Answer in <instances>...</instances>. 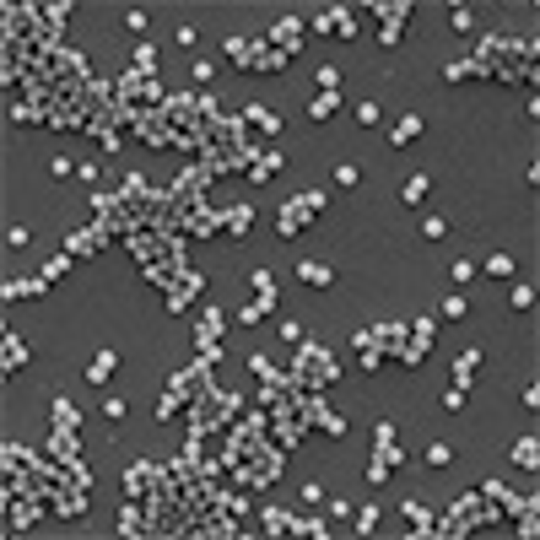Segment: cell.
<instances>
[{
	"instance_id": "obj_1",
	"label": "cell",
	"mask_w": 540,
	"mask_h": 540,
	"mask_svg": "<svg viewBox=\"0 0 540 540\" xmlns=\"http://www.w3.org/2000/svg\"><path fill=\"white\" fill-rule=\"evenodd\" d=\"M222 335H227V313L222 308H200V330H195V340H200V346H222Z\"/></svg>"
},
{
	"instance_id": "obj_2",
	"label": "cell",
	"mask_w": 540,
	"mask_h": 540,
	"mask_svg": "<svg viewBox=\"0 0 540 540\" xmlns=\"http://www.w3.org/2000/svg\"><path fill=\"white\" fill-rule=\"evenodd\" d=\"M243 125L249 130H260V141H270V135H281V114H270V108H243Z\"/></svg>"
},
{
	"instance_id": "obj_3",
	"label": "cell",
	"mask_w": 540,
	"mask_h": 540,
	"mask_svg": "<svg viewBox=\"0 0 540 540\" xmlns=\"http://www.w3.org/2000/svg\"><path fill=\"white\" fill-rule=\"evenodd\" d=\"M151 481H157V470H151V465H130V470H125V497L141 502L146 492H151Z\"/></svg>"
},
{
	"instance_id": "obj_4",
	"label": "cell",
	"mask_w": 540,
	"mask_h": 540,
	"mask_svg": "<svg viewBox=\"0 0 540 540\" xmlns=\"http://www.w3.org/2000/svg\"><path fill=\"white\" fill-rule=\"evenodd\" d=\"M421 130H427V119H421V114H405V119H395V125H389V146L400 151V146H411Z\"/></svg>"
},
{
	"instance_id": "obj_5",
	"label": "cell",
	"mask_w": 540,
	"mask_h": 540,
	"mask_svg": "<svg viewBox=\"0 0 540 540\" xmlns=\"http://www.w3.org/2000/svg\"><path fill=\"white\" fill-rule=\"evenodd\" d=\"M222 227H227L232 238H249V232H254V206H232V211H222Z\"/></svg>"
},
{
	"instance_id": "obj_6",
	"label": "cell",
	"mask_w": 540,
	"mask_h": 540,
	"mask_svg": "<svg viewBox=\"0 0 540 540\" xmlns=\"http://www.w3.org/2000/svg\"><path fill=\"white\" fill-rule=\"evenodd\" d=\"M0 368H6V373H22V368H27V346H22L17 335H6V346H0Z\"/></svg>"
},
{
	"instance_id": "obj_7",
	"label": "cell",
	"mask_w": 540,
	"mask_h": 540,
	"mask_svg": "<svg viewBox=\"0 0 540 540\" xmlns=\"http://www.w3.org/2000/svg\"><path fill=\"white\" fill-rule=\"evenodd\" d=\"M297 281H303V287H330L335 270H330V265H319V260H303V265H297Z\"/></svg>"
},
{
	"instance_id": "obj_8",
	"label": "cell",
	"mask_w": 540,
	"mask_h": 540,
	"mask_svg": "<svg viewBox=\"0 0 540 540\" xmlns=\"http://www.w3.org/2000/svg\"><path fill=\"white\" fill-rule=\"evenodd\" d=\"M43 287H49L43 276H22V281H6V287H0V297H6V303H11V297H38Z\"/></svg>"
},
{
	"instance_id": "obj_9",
	"label": "cell",
	"mask_w": 540,
	"mask_h": 540,
	"mask_svg": "<svg viewBox=\"0 0 540 540\" xmlns=\"http://www.w3.org/2000/svg\"><path fill=\"white\" fill-rule=\"evenodd\" d=\"M114 362H119L114 352H98L92 362H87V384H98V389H103L108 378H114Z\"/></svg>"
},
{
	"instance_id": "obj_10",
	"label": "cell",
	"mask_w": 540,
	"mask_h": 540,
	"mask_svg": "<svg viewBox=\"0 0 540 540\" xmlns=\"http://www.w3.org/2000/svg\"><path fill=\"white\" fill-rule=\"evenodd\" d=\"M508 459L524 465V470H535V465H540V437H519V443L508 449Z\"/></svg>"
},
{
	"instance_id": "obj_11",
	"label": "cell",
	"mask_w": 540,
	"mask_h": 540,
	"mask_svg": "<svg viewBox=\"0 0 540 540\" xmlns=\"http://www.w3.org/2000/svg\"><path fill=\"white\" fill-rule=\"evenodd\" d=\"M427 189H433V179H427V173H411V179L400 184V200H405V206H421V200H427Z\"/></svg>"
},
{
	"instance_id": "obj_12",
	"label": "cell",
	"mask_w": 540,
	"mask_h": 540,
	"mask_svg": "<svg viewBox=\"0 0 540 540\" xmlns=\"http://www.w3.org/2000/svg\"><path fill=\"white\" fill-rule=\"evenodd\" d=\"M70 265H76L70 254H49V260H43V265H38V276H43V281H49V287H54V281H65V276H70Z\"/></svg>"
},
{
	"instance_id": "obj_13",
	"label": "cell",
	"mask_w": 540,
	"mask_h": 540,
	"mask_svg": "<svg viewBox=\"0 0 540 540\" xmlns=\"http://www.w3.org/2000/svg\"><path fill=\"white\" fill-rule=\"evenodd\" d=\"M481 276H492V281H508V276H513V254H486Z\"/></svg>"
},
{
	"instance_id": "obj_14",
	"label": "cell",
	"mask_w": 540,
	"mask_h": 540,
	"mask_svg": "<svg viewBox=\"0 0 540 540\" xmlns=\"http://www.w3.org/2000/svg\"><path fill=\"white\" fill-rule=\"evenodd\" d=\"M130 70L151 82V70H157V49H151V43H141V49H135V60H130Z\"/></svg>"
},
{
	"instance_id": "obj_15",
	"label": "cell",
	"mask_w": 540,
	"mask_h": 540,
	"mask_svg": "<svg viewBox=\"0 0 540 540\" xmlns=\"http://www.w3.org/2000/svg\"><path fill=\"white\" fill-rule=\"evenodd\" d=\"M335 108H340V92H319V98H308V114H313V119H330Z\"/></svg>"
},
{
	"instance_id": "obj_16",
	"label": "cell",
	"mask_w": 540,
	"mask_h": 540,
	"mask_svg": "<svg viewBox=\"0 0 540 540\" xmlns=\"http://www.w3.org/2000/svg\"><path fill=\"white\" fill-rule=\"evenodd\" d=\"M378 465H389V470H405V449H400V443H378Z\"/></svg>"
},
{
	"instance_id": "obj_17",
	"label": "cell",
	"mask_w": 540,
	"mask_h": 540,
	"mask_svg": "<svg viewBox=\"0 0 540 540\" xmlns=\"http://www.w3.org/2000/svg\"><path fill=\"white\" fill-rule=\"evenodd\" d=\"M449 232H454V222H449V216H427V222H421V238H449Z\"/></svg>"
},
{
	"instance_id": "obj_18",
	"label": "cell",
	"mask_w": 540,
	"mask_h": 540,
	"mask_svg": "<svg viewBox=\"0 0 540 540\" xmlns=\"http://www.w3.org/2000/svg\"><path fill=\"white\" fill-rule=\"evenodd\" d=\"M427 465H433V470H443V465H449V459H454V443H427Z\"/></svg>"
},
{
	"instance_id": "obj_19",
	"label": "cell",
	"mask_w": 540,
	"mask_h": 540,
	"mask_svg": "<svg viewBox=\"0 0 540 540\" xmlns=\"http://www.w3.org/2000/svg\"><path fill=\"white\" fill-rule=\"evenodd\" d=\"M476 362H481V352H465V357L454 362V378H459L454 389H465V384H470V373H476Z\"/></svg>"
},
{
	"instance_id": "obj_20",
	"label": "cell",
	"mask_w": 540,
	"mask_h": 540,
	"mask_svg": "<svg viewBox=\"0 0 540 540\" xmlns=\"http://www.w3.org/2000/svg\"><path fill=\"white\" fill-rule=\"evenodd\" d=\"M465 76H481L476 60H454V65H443V82H465Z\"/></svg>"
},
{
	"instance_id": "obj_21",
	"label": "cell",
	"mask_w": 540,
	"mask_h": 540,
	"mask_svg": "<svg viewBox=\"0 0 540 540\" xmlns=\"http://www.w3.org/2000/svg\"><path fill=\"white\" fill-rule=\"evenodd\" d=\"M508 303L513 308H535V281H519V287L508 292Z\"/></svg>"
},
{
	"instance_id": "obj_22",
	"label": "cell",
	"mask_w": 540,
	"mask_h": 540,
	"mask_svg": "<svg viewBox=\"0 0 540 540\" xmlns=\"http://www.w3.org/2000/svg\"><path fill=\"white\" fill-rule=\"evenodd\" d=\"M54 421H60V427H76V433H82V416H76V405H70V400H54Z\"/></svg>"
},
{
	"instance_id": "obj_23",
	"label": "cell",
	"mask_w": 540,
	"mask_h": 540,
	"mask_svg": "<svg viewBox=\"0 0 540 540\" xmlns=\"http://www.w3.org/2000/svg\"><path fill=\"white\" fill-rule=\"evenodd\" d=\"M335 184H340V189H357V184H362V167H357V163H340V167H335Z\"/></svg>"
},
{
	"instance_id": "obj_24",
	"label": "cell",
	"mask_w": 540,
	"mask_h": 540,
	"mask_svg": "<svg viewBox=\"0 0 540 540\" xmlns=\"http://www.w3.org/2000/svg\"><path fill=\"white\" fill-rule=\"evenodd\" d=\"M449 276L465 287V281H476V276H481V265H476V260H454V265H449Z\"/></svg>"
},
{
	"instance_id": "obj_25",
	"label": "cell",
	"mask_w": 540,
	"mask_h": 540,
	"mask_svg": "<svg viewBox=\"0 0 540 540\" xmlns=\"http://www.w3.org/2000/svg\"><path fill=\"white\" fill-rule=\"evenodd\" d=\"M157 421H179V395H173V389L157 400Z\"/></svg>"
},
{
	"instance_id": "obj_26",
	"label": "cell",
	"mask_w": 540,
	"mask_h": 540,
	"mask_svg": "<svg viewBox=\"0 0 540 540\" xmlns=\"http://www.w3.org/2000/svg\"><path fill=\"white\" fill-rule=\"evenodd\" d=\"M373 524H378V502H368V508L357 513V535H373Z\"/></svg>"
},
{
	"instance_id": "obj_27",
	"label": "cell",
	"mask_w": 540,
	"mask_h": 540,
	"mask_svg": "<svg viewBox=\"0 0 540 540\" xmlns=\"http://www.w3.org/2000/svg\"><path fill=\"white\" fill-rule=\"evenodd\" d=\"M146 22H151V11H141V6H130V11H125V27H130V33H146Z\"/></svg>"
},
{
	"instance_id": "obj_28",
	"label": "cell",
	"mask_w": 540,
	"mask_h": 540,
	"mask_svg": "<svg viewBox=\"0 0 540 540\" xmlns=\"http://www.w3.org/2000/svg\"><path fill=\"white\" fill-rule=\"evenodd\" d=\"M319 92H340V70H335V65L319 70Z\"/></svg>"
},
{
	"instance_id": "obj_29",
	"label": "cell",
	"mask_w": 540,
	"mask_h": 540,
	"mask_svg": "<svg viewBox=\"0 0 540 540\" xmlns=\"http://www.w3.org/2000/svg\"><path fill=\"white\" fill-rule=\"evenodd\" d=\"M297 497L313 508V502H324V486H319V481H303V486H297Z\"/></svg>"
},
{
	"instance_id": "obj_30",
	"label": "cell",
	"mask_w": 540,
	"mask_h": 540,
	"mask_svg": "<svg viewBox=\"0 0 540 540\" xmlns=\"http://www.w3.org/2000/svg\"><path fill=\"white\" fill-rule=\"evenodd\" d=\"M249 287H254V297H265V292H276V281H270V270H254Z\"/></svg>"
},
{
	"instance_id": "obj_31",
	"label": "cell",
	"mask_w": 540,
	"mask_h": 540,
	"mask_svg": "<svg viewBox=\"0 0 540 540\" xmlns=\"http://www.w3.org/2000/svg\"><path fill=\"white\" fill-rule=\"evenodd\" d=\"M437 313H443V319H465L470 308H465V297H443V308H437Z\"/></svg>"
},
{
	"instance_id": "obj_32",
	"label": "cell",
	"mask_w": 540,
	"mask_h": 540,
	"mask_svg": "<svg viewBox=\"0 0 540 540\" xmlns=\"http://www.w3.org/2000/svg\"><path fill=\"white\" fill-rule=\"evenodd\" d=\"M319 433H324V437H340V433H346V421H340V416H319Z\"/></svg>"
},
{
	"instance_id": "obj_33",
	"label": "cell",
	"mask_w": 540,
	"mask_h": 540,
	"mask_svg": "<svg viewBox=\"0 0 540 540\" xmlns=\"http://www.w3.org/2000/svg\"><path fill=\"white\" fill-rule=\"evenodd\" d=\"M357 125H378V103L368 98V103H357Z\"/></svg>"
},
{
	"instance_id": "obj_34",
	"label": "cell",
	"mask_w": 540,
	"mask_h": 540,
	"mask_svg": "<svg viewBox=\"0 0 540 540\" xmlns=\"http://www.w3.org/2000/svg\"><path fill=\"white\" fill-rule=\"evenodd\" d=\"M49 173H54V179H76V163H70V157H54V163H49Z\"/></svg>"
},
{
	"instance_id": "obj_35",
	"label": "cell",
	"mask_w": 540,
	"mask_h": 540,
	"mask_svg": "<svg viewBox=\"0 0 540 540\" xmlns=\"http://www.w3.org/2000/svg\"><path fill=\"white\" fill-rule=\"evenodd\" d=\"M76 179H82V184H98V163H92V157H82V163H76Z\"/></svg>"
},
{
	"instance_id": "obj_36",
	"label": "cell",
	"mask_w": 540,
	"mask_h": 540,
	"mask_svg": "<svg viewBox=\"0 0 540 540\" xmlns=\"http://www.w3.org/2000/svg\"><path fill=\"white\" fill-rule=\"evenodd\" d=\"M260 319H265V308H260V303H243V308H238V324H260Z\"/></svg>"
},
{
	"instance_id": "obj_37",
	"label": "cell",
	"mask_w": 540,
	"mask_h": 540,
	"mask_svg": "<svg viewBox=\"0 0 540 540\" xmlns=\"http://www.w3.org/2000/svg\"><path fill=\"white\" fill-rule=\"evenodd\" d=\"M281 340H287V346H303V324H297V319H287V324H281Z\"/></svg>"
},
{
	"instance_id": "obj_38",
	"label": "cell",
	"mask_w": 540,
	"mask_h": 540,
	"mask_svg": "<svg viewBox=\"0 0 540 540\" xmlns=\"http://www.w3.org/2000/svg\"><path fill=\"white\" fill-rule=\"evenodd\" d=\"M330 519H335V524H346V519H352V502L335 497V502H330Z\"/></svg>"
},
{
	"instance_id": "obj_39",
	"label": "cell",
	"mask_w": 540,
	"mask_h": 540,
	"mask_svg": "<svg viewBox=\"0 0 540 540\" xmlns=\"http://www.w3.org/2000/svg\"><path fill=\"white\" fill-rule=\"evenodd\" d=\"M276 232H281V238H297V232H303V222H292L287 211H281V222H276Z\"/></svg>"
},
{
	"instance_id": "obj_40",
	"label": "cell",
	"mask_w": 540,
	"mask_h": 540,
	"mask_svg": "<svg viewBox=\"0 0 540 540\" xmlns=\"http://www.w3.org/2000/svg\"><path fill=\"white\" fill-rule=\"evenodd\" d=\"M384 481H389V465H378V459H373V465H368V486H384Z\"/></svg>"
},
{
	"instance_id": "obj_41",
	"label": "cell",
	"mask_w": 540,
	"mask_h": 540,
	"mask_svg": "<svg viewBox=\"0 0 540 540\" xmlns=\"http://www.w3.org/2000/svg\"><path fill=\"white\" fill-rule=\"evenodd\" d=\"M103 416L108 421H125V400H103Z\"/></svg>"
},
{
	"instance_id": "obj_42",
	"label": "cell",
	"mask_w": 540,
	"mask_h": 540,
	"mask_svg": "<svg viewBox=\"0 0 540 540\" xmlns=\"http://www.w3.org/2000/svg\"><path fill=\"white\" fill-rule=\"evenodd\" d=\"M373 443H395V421H378V427H373Z\"/></svg>"
},
{
	"instance_id": "obj_43",
	"label": "cell",
	"mask_w": 540,
	"mask_h": 540,
	"mask_svg": "<svg viewBox=\"0 0 540 540\" xmlns=\"http://www.w3.org/2000/svg\"><path fill=\"white\" fill-rule=\"evenodd\" d=\"M454 27H459V33H470V27H476V17H470L465 6H454Z\"/></svg>"
},
{
	"instance_id": "obj_44",
	"label": "cell",
	"mask_w": 540,
	"mask_h": 540,
	"mask_svg": "<svg viewBox=\"0 0 540 540\" xmlns=\"http://www.w3.org/2000/svg\"><path fill=\"white\" fill-rule=\"evenodd\" d=\"M211 76H216V65H211V60H195V82L206 87V82H211Z\"/></svg>"
},
{
	"instance_id": "obj_45",
	"label": "cell",
	"mask_w": 540,
	"mask_h": 540,
	"mask_svg": "<svg viewBox=\"0 0 540 540\" xmlns=\"http://www.w3.org/2000/svg\"><path fill=\"white\" fill-rule=\"evenodd\" d=\"M27 238H33V232H27V227H6V243H11V249H22Z\"/></svg>"
},
{
	"instance_id": "obj_46",
	"label": "cell",
	"mask_w": 540,
	"mask_h": 540,
	"mask_svg": "<svg viewBox=\"0 0 540 540\" xmlns=\"http://www.w3.org/2000/svg\"><path fill=\"white\" fill-rule=\"evenodd\" d=\"M443 411H465V389H449L443 395Z\"/></svg>"
}]
</instances>
